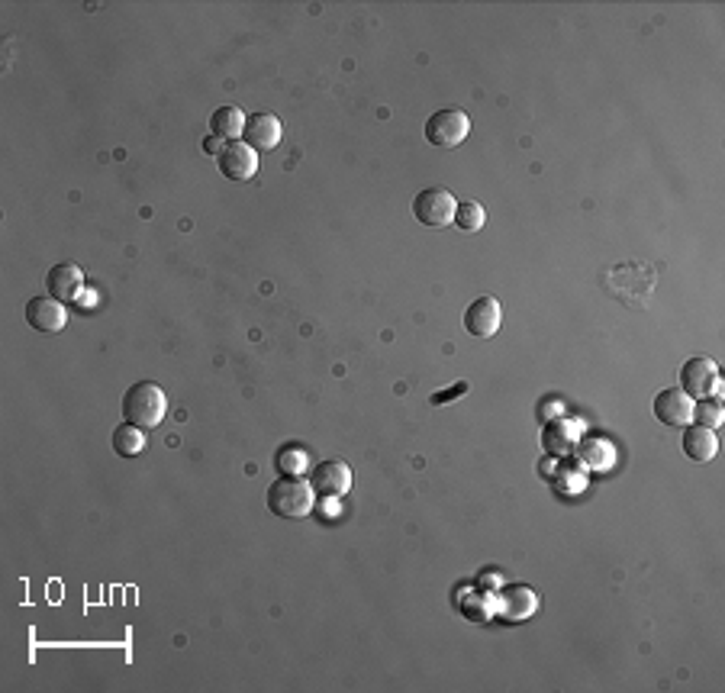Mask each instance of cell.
<instances>
[{
  "instance_id": "cell-1",
  "label": "cell",
  "mask_w": 725,
  "mask_h": 693,
  "mask_svg": "<svg viewBox=\"0 0 725 693\" xmlns=\"http://www.w3.org/2000/svg\"><path fill=\"white\" fill-rule=\"evenodd\" d=\"M168 413V397L155 381H139L123 394V420L139 429H158Z\"/></svg>"
},
{
  "instance_id": "cell-2",
  "label": "cell",
  "mask_w": 725,
  "mask_h": 693,
  "mask_svg": "<svg viewBox=\"0 0 725 693\" xmlns=\"http://www.w3.org/2000/svg\"><path fill=\"white\" fill-rule=\"evenodd\" d=\"M316 507V490L310 478H287L281 474L278 481L268 487V510L281 519H303Z\"/></svg>"
},
{
  "instance_id": "cell-3",
  "label": "cell",
  "mask_w": 725,
  "mask_h": 693,
  "mask_svg": "<svg viewBox=\"0 0 725 693\" xmlns=\"http://www.w3.org/2000/svg\"><path fill=\"white\" fill-rule=\"evenodd\" d=\"M471 133V117L464 110H439L426 120V142L435 149H455Z\"/></svg>"
},
{
  "instance_id": "cell-4",
  "label": "cell",
  "mask_w": 725,
  "mask_h": 693,
  "mask_svg": "<svg viewBox=\"0 0 725 693\" xmlns=\"http://www.w3.org/2000/svg\"><path fill=\"white\" fill-rule=\"evenodd\" d=\"M455 210H458V200L448 194L445 187H426V191H419L413 200V216L432 229L455 223Z\"/></svg>"
},
{
  "instance_id": "cell-5",
  "label": "cell",
  "mask_w": 725,
  "mask_h": 693,
  "mask_svg": "<svg viewBox=\"0 0 725 693\" xmlns=\"http://www.w3.org/2000/svg\"><path fill=\"white\" fill-rule=\"evenodd\" d=\"M680 391H687L693 400L700 397H716L719 391V365L713 358L696 355L690 362L680 368Z\"/></svg>"
},
{
  "instance_id": "cell-6",
  "label": "cell",
  "mask_w": 725,
  "mask_h": 693,
  "mask_svg": "<svg viewBox=\"0 0 725 693\" xmlns=\"http://www.w3.org/2000/svg\"><path fill=\"white\" fill-rule=\"evenodd\" d=\"M310 484L319 497H329V500L345 497L348 490H352V468L339 458H326V461H319V465H313Z\"/></svg>"
},
{
  "instance_id": "cell-7",
  "label": "cell",
  "mask_w": 725,
  "mask_h": 693,
  "mask_svg": "<svg viewBox=\"0 0 725 693\" xmlns=\"http://www.w3.org/2000/svg\"><path fill=\"white\" fill-rule=\"evenodd\" d=\"M500 323H503V307H500V300L490 294L471 300L468 310H464V329L477 339H490L493 332L500 329Z\"/></svg>"
},
{
  "instance_id": "cell-8",
  "label": "cell",
  "mask_w": 725,
  "mask_h": 693,
  "mask_svg": "<svg viewBox=\"0 0 725 693\" xmlns=\"http://www.w3.org/2000/svg\"><path fill=\"white\" fill-rule=\"evenodd\" d=\"M216 168L229 181H249L258 171V152L245 142H226L223 152L216 155Z\"/></svg>"
},
{
  "instance_id": "cell-9",
  "label": "cell",
  "mask_w": 725,
  "mask_h": 693,
  "mask_svg": "<svg viewBox=\"0 0 725 693\" xmlns=\"http://www.w3.org/2000/svg\"><path fill=\"white\" fill-rule=\"evenodd\" d=\"M281 120L274 117V113H252V117H245V129H242V142L245 146H252L255 152H271L278 149L281 142Z\"/></svg>"
},
{
  "instance_id": "cell-10",
  "label": "cell",
  "mask_w": 725,
  "mask_h": 693,
  "mask_svg": "<svg viewBox=\"0 0 725 693\" xmlns=\"http://www.w3.org/2000/svg\"><path fill=\"white\" fill-rule=\"evenodd\" d=\"M655 416L664 426H690L693 423V397L680 387H667L655 397Z\"/></svg>"
},
{
  "instance_id": "cell-11",
  "label": "cell",
  "mask_w": 725,
  "mask_h": 693,
  "mask_svg": "<svg viewBox=\"0 0 725 693\" xmlns=\"http://www.w3.org/2000/svg\"><path fill=\"white\" fill-rule=\"evenodd\" d=\"M26 323L39 332H62L68 323V310L55 297H33L26 303Z\"/></svg>"
},
{
  "instance_id": "cell-12",
  "label": "cell",
  "mask_w": 725,
  "mask_h": 693,
  "mask_svg": "<svg viewBox=\"0 0 725 693\" xmlns=\"http://www.w3.org/2000/svg\"><path fill=\"white\" fill-rule=\"evenodd\" d=\"M46 287H49V297L62 300V303L81 300V294H84V271H81V265L65 262V265L49 268Z\"/></svg>"
},
{
  "instance_id": "cell-13",
  "label": "cell",
  "mask_w": 725,
  "mask_h": 693,
  "mask_svg": "<svg viewBox=\"0 0 725 693\" xmlns=\"http://www.w3.org/2000/svg\"><path fill=\"white\" fill-rule=\"evenodd\" d=\"M680 449H684V455L690 461H713L716 452H719V439H716V429H709V426H700V423H693L684 429V439H680Z\"/></svg>"
},
{
  "instance_id": "cell-14",
  "label": "cell",
  "mask_w": 725,
  "mask_h": 693,
  "mask_svg": "<svg viewBox=\"0 0 725 693\" xmlns=\"http://www.w3.org/2000/svg\"><path fill=\"white\" fill-rule=\"evenodd\" d=\"M535 606H539V597H535V590L532 587H506L503 590V597L497 603V613L503 619H510V623H519V619H529L535 613Z\"/></svg>"
},
{
  "instance_id": "cell-15",
  "label": "cell",
  "mask_w": 725,
  "mask_h": 693,
  "mask_svg": "<svg viewBox=\"0 0 725 693\" xmlns=\"http://www.w3.org/2000/svg\"><path fill=\"white\" fill-rule=\"evenodd\" d=\"M577 436H580V423H574V420H555V423H548L542 429V445H545V452L561 458V455H571L574 452Z\"/></svg>"
},
{
  "instance_id": "cell-16",
  "label": "cell",
  "mask_w": 725,
  "mask_h": 693,
  "mask_svg": "<svg viewBox=\"0 0 725 693\" xmlns=\"http://www.w3.org/2000/svg\"><path fill=\"white\" fill-rule=\"evenodd\" d=\"M245 129V113L239 107H220L210 117V136L216 139H239Z\"/></svg>"
},
{
  "instance_id": "cell-17",
  "label": "cell",
  "mask_w": 725,
  "mask_h": 693,
  "mask_svg": "<svg viewBox=\"0 0 725 693\" xmlns=\"http://www.w3.org/2000/svg\"><path fill=\"white\" fill-rule=\"evenodd\" d=\"M142 449H145V432L139 426L123 420V426L113 429V452L120 458H136L142 455Z\"/></svg>"
},
{
  "instance_id": "cell-18",
  "label": "cell",
  "mask_w": 725,
  "mask_h": 693,
  "mask_svg": "<svg viewBox=\"0 0 725 693\" xmlns=\"http://www.w3.org/2000/svg\"><path fill=\"white\" fill-rule=\"evenodd\" d=\"M274 465H278V471L287 474V478H300L310 465V455L303 452L300 445H284V449L274 455Z\"/></svg>"
},
{
  "instance_id": "cell-19",
  "label": "cell",
  "mask_w": 725,
  "mask_h": 693,
  "mask_svg": "<svg viewBox=\"0 0 725 693\" xmlns=\"http://www.w3.org/2000/svg\"><path fill=\"white\" fill-rule=\"evenodd\" d=\"M484 223H487L484 207L477 204V200H461L455 210V226L461 233H477V229H484Z\"/></svg>"
},
{
  "instance_id": "cell-20",
  "label": "cell",
  "mask_w": 725,
  "mask_h": 693,
  "mask_svg": "<svg viewBox=\"0 0 725 693\" xmlns=\"http://www.w3.org/2000/svg\"><path fill=\"white\" fill-rule=\"evenodd\" d=\"M693 420L700 423V426H709V429L722 426V420H725L722 400L719 397H700V400H693Z\"/></svg>"
},
{
  "instance_id": "cell-21",
  "label": "cell",
  "mask_w": 725,
  "mask_h": 693,
  "mask_svg": "<svg viewBox=\"0 0 725 693\" xmlns=\"http://www.w3.org/2000/svg\"><path fill=\"white\" fill-rule=\"evenodd\" d=\"M603 452H609L603 442H597V439H590V442H584L577 449V458L584 461L587 468H606L609 461H613V455H603Z\"/></svg>"
},
{
  "instance_id": "cell-22",
  "label": "cell",
  "mask_w": 725,
  "mask_h": 693,
  "mask_svg": "<svg viewBox=\"0 0 725 693\" xmlns=\"http://www.w3.org/2000/svg\"><path fill=\"white\" fill-rule=\"evenodd\" d=\"M468 391V384H455L452 391H439V394H432V407H442V403H452V397H458V394H464Z\"/></svg>"
},
{
  "instance_id": "cell-23",
  "label": "cell",
  "mask_w": 725,
  "mask_h": 693,
  "mask_svg": "<svg viewBox=\"0 0 725 693\" xmlns=\"http://www.w3.org/2000/svg\"><path fill=\"white\" fill-rule=\"evenodd\" d=\"M220 142H223V139H216V136H207V139H203V152H207V155H220V152H223V146H220Z\"/></svg>"
}]
</instances>
